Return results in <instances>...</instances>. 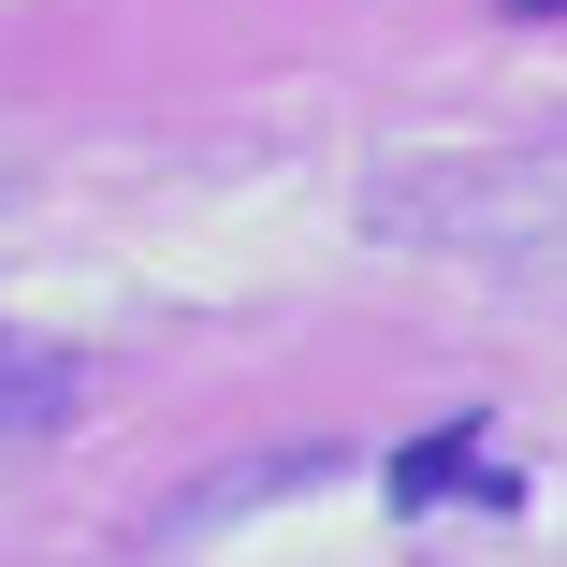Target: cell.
Here are the masks:
<instances>
[{
    "mask_svg": "<svg viewBox=\"0 0 567 567\" xmlns=\"http://www.w3.org/2000/svg\"><path fill=\"white\" fill-rule=\"evenodd\" d=\"M466 481H495V422H436V436L393 451V509H436V495H466Z\"/></svg>",
    "mask_w": 567,
    "mask_h": 567,
    "instance_id": "1",
    "label": "cell"
},
{
    "mask_svg": "<svg viewBox=\"0 0 567 567\" xmlns=\"http://www.w3.org/2000/svg\"><path fill=\"white\" fill-rule=\"evenodd\" d=\"M524 16H567V0H524Z\"/></svg>",
    "mask_w": 567,
    "mask_h": 567,
    "instance_id": "2",
    "label": "cell"
}]
</instances>
